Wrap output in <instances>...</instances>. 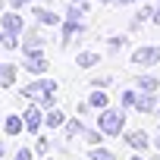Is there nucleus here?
Instances as JSON below:
<instances>
[{
  "mask_svg": "<svg viewBox=\"0 0 160 160\" xmlns=\"http://www.w3.org/2000/svg\"><path fill=\"white\" fill-rule=\"evenodd\" d=\"M0 157H3V144H0Z\"/></svg>",
  "mask_w": 160,
  "mask_h": 160,
  "instance_id": "nucleus-32",
  "label": "nucleus"
},
{
  "mask_svg": "<svg viewBox=\"0 0 160 160\" xmlns=\"http://www.w3.org/2000/svg\"><path fill=\"white\" fill-rule=\"evenodd\" d=\"M53 91H57V82H53V78H38V82H32L22 94H25L28 101H38V104H41V101H44L47 94H53Z\"/></svg>",
  "mask_w": 160,
  "mask_h": 160,
  "instance_id": "nucleus-2",
  "label": "nucleus"
},
{
  "mask_svg": "<svg viewBox=\"0 0 160 160\" xmlns=\"http://www.w3.org/2000/svg\"><path fill=\"white\" fill-rule=\"evenodd\" d=\"M25 69H28V72H35V75H44V72H47V60H44V53L25 57Z\"/></svg>",
  "mask_w": 160,
  "mask_h": 160,
  "instance_id": "nucleus-7",
  "label": "nucleus"
},
{
  "mask_svg": "<svg viewBox=\"0 0 160 160\" xmlns=\"http://www.w3.org/2000/svg\"><path fill=\"white\" fill-rule=\"evenodd\" d=\"M122 44H126V38H110V41H107V47H110L113 53H116V50H122Z\"/></svg>",
  "mask_w": 160,
  "mask_h": 160,
  "instance_id": "nucleus-22",
  "label": "nucleus"
},
{
  "mask_svg": "<svg viewBox=\"0 0 160 160\" xmlns=\"http://www.w3.org/2000/svg\"><path fill=\"white\" fill-rule=\"evenodd\" d=\"M50 151V141L44 138V135H38V141H35V154H47Z\"/></svg>",
  "mask_w": 160,
  "mask_h": 160,
  "instance_id": "nucleus-20",
  "label": "nucleus"
},
{
  "mask_svg": "<svg viewBox=\"0 0 160 160\" xmlns=\"http://www.w3.org/2000/svg\"><path fill=\"white\" fill-rule=\"evenodd\" d=\"M135 110H138V113H154V110H157V94H154V91H141L138 101H135Z\"/></svg>",
  "mask_w": 160,
  "mask_h": 160,
  "instance_id": "nucleus-6",
  "label": "nucleus"
},
{
  "mask_svg": "<svg viewBox=\"0 0 160 160\" xmlns=\"http://www.w3.org/2000/svg\"><path fill=\"white\" fill-rule=\"evenodd\" d=\"M16 82V63H0V85L10 88Z\"/></svg>",
  "mask_w": 160,
  "mask_h": 160,
  "instance_id": "nucleus-8",
  "label": "nucleus"
},
{
  "mask_svg": "<svg viewBox=\"0 0 160 160\" xmlns=\"http://www.w3.org/2000/svg\"><path fill=\"white\" fill-rule=\"evenodd\" d=\"M135 85H138V91H157V85H160V82H157L154 75H141Z\"/></svg>",
  "mask_w": 160,
  "mask_h": 160,
  "instance_id": "nucleus-15",
  "label": "nucleus"
},
{
  "mask_svg": "<svg viewBox=\"0 0 160 160\" xmlns=\"http://www.w3.org/2000/svg\"><path fill=\"white\" fill-rule=\"evenodd\" d=\"M94 85H98V88H107V85H110V75H98Z\"/></svg>",
  "mask_w": 160,
  "mask_h": 160,
  "instance_id": "nucleus-24",
  "label": "nucleus"
},
{
  "mask_svg": "<svg viewBox=\"0 0 160 160\" xmlns=\"http://www.w3.org/2000/svg\"><path fill=\"white\" fill-rule=\"evenodd\" d=\"M101 135H104V132H101V129H85V132H82V138H85V141H91V144H94V148H98V144H101Z\"/></svg>",
  "mask_w": 160,
  "mask_h": 160,
  "instance_id": "nucleus-17",
  "label": "nucleus"
},
{
  "mask_svg": "<svg viewBox=\"0 0 160 160\" xmlns=\"http://www.w3.org/2000/svg\"><path fill=\"white\" fill-rule=\"evenodd\" d=\"M35 16H38V22H44V25H57V22H60V16H57V13H50V10H41V7L35 10Z\"/></svg>",
  "mask_w": 160,
  "mask_h": 160,
  "instance_id": "nucleus-13",
  "label": "nucleus"
},
{
  "mask_svg": "<svg viewBox=\"0 0 160 160\" xmlns=\"http://www.w3.org/2000/svg\"><path fill=\"white\" fill-rule=\"evenodd\" d=\"M53 104H57V94H47V98L41 101V107H44V110H53Z\"/></svg>",
  "mask_w": 160,
  "mask_h": 160,
  "instance_id": "nucleus-23",
  "label": "nucleus"
},
{
  "mask_svg": "<svg viewBox=\"0 0 160 160\" xmlns=\"http://www.w3.org/2000/svg\"><path fill=\"white\" fill-rule=\"evenodd\" d=\"M88 104H91L94 110H107V104H110V101H107V94H104V91H91Z\"/></svg>",
  "mask_w": 160,
  "mask_h": 160,
  "instance_id": "nucleus-14",
  "label": "nucleus"
},
{
  "mask_svg": "<svg viewBox=\"0 0 160 160\" xmlns=\"http://www.w3.org/2000/svg\"><path fill=\"white\" fill-rule=\"evenodd\" d=\"M16 160H32V151H25V148H22V151H16Z\"/></svg>",
  "mask_w": 160,
  "mask_h": 160,
  "instance_id": "nucleus-25",
  "label": "nucleus"
},
{
  "mask_svg": "<svg viewBox=\"0 0 160 160\" xmlns=\"http://www.w3.org/2000/svg\"><path fill=\"white\" fill-rule=\"evenodd\" d=\"M3 129H7V135H19V132L25 129V116H10Z\"/></svg>",
  "mask_w": 160,
  "mask_h": 160,
  "instance_id": "nucleus-12",
  "label": "nucleus"
},
{
  "mask_svg": "<svg viewBox=\"0 0 160 160\" xmlns=\"http://www.w3.org/2000/svg\"><path fill=\"white\" fill-rule=\"evenodd\" d=\"M101 3H107V0H101Z\"/></svg>",
  "mask_w": 160,
  "mask_h": 160,
  "instance_id": "nucleus-34",
  "label": "nucleus"
},
{
  "mask_svg": "<svg viewBox=\"0 0 160 160\" xmlns=\"http://www.w3.org/2000/svg\"><path fill=\"white\" fill-rule=\"evenodd\" d=\"M10 3H13V7L19 10V7H25V3H28V0H10Z\"/></svg>",
  "mask_w": 160,
  "mask_h": 160,
  "instance_id": "nucleus-26",
  "label": "nucleus"
},
{
  "mask_svg": "<svg viewBox=\"0 0 160 160\" xmlns=\"http://www.w3.org/2000/svg\"><path fill=\"white\" fill-rule=\"evenodd\" d=\"M44 107L38 104V107H28L22 116H25V129L32 132V135H41V122H44V113H41Z\"/></svg>",
  "mask_w": 160,
  "mask_h": 160,
  "instance_id": "nucleus-3",
  "label": "nucleus"
},
{
  "mask_svg": "<svg viewBox=\"0 0 160 160\" xmlns=\"http://www.w3.org/2000/svg\"><path fill=\"white\" fill-rule=\"evenodd\" d=\"M157 60H160V47H138L132 53V63L135 66H154Z\"/></svg>",
  "mask_w": 160,
  "mask_h": 160,
  "instance_id": "nucleus-4",
  "label": "nucleus"
},
{
  "mask_svg": "<svg viewBox=\"0 0 160 160\" xmlns=\"http://www.w3.org/2000/svg\"><path fill=\"white\" fill-rule=\"evenodd\" d=\"M91 160H116V154L107 151V148H94V151H91Z\"/></svg>",
  "mask_w": 160,
  "mask_h": 160,
  "instance_id": "nucleus-18",
  "label": "nucleus"
},
{
  "mask_svg": "<svg viewBox=\"0 0 160 160\" xmlns=\"http://www.w3.org/2000/svg\"><path fill=\"white\" fill-rule=\"evenodd\" d=\"M126 144H129L132 151H148V144H151V138H148V132H141V129H135V132H126Z\"/></svg>",
  "mask_w": 160,
  "mask_h": 160,
  "instance_id": "nucleus-5",
  "label": "nucleus"
},
{
  "mask_svg": "<svg viewBox=\"0 0 160 160\" xmlns=\"http://www.w3.org/2000/svg\"><path fill=\"white\" fill-rule=\"evenodd\" d=\"M154 144H157V151H160V132H157V138H154Z\"/></svg>",
  "mask_w": 160,
  "mask_h": 160,
  "instance_id": "nucleus-28",
  "label": "nucleus"
},
{
  "mask_svg": "<svg viewBox=\"0 0 160 160\" xmlns=\"http://www.w3.org/2000/svg\"><path fill=\"white\" fill-rule=\"evenodd\" d=\"M98 126H101V132H104V135H119V132L126 129V110H113V107L101 110Z\"/></svg>",
  "mask_w": 160,
  "mask_h": 160,
  "instance_id": "nucleus-1",
  "label": "nucleus"
},
{
  "mask_svg": "<svg viewBox=\"0 0 160 160\" xmlns=\"http://www.w3.org/2000/svg\"><path fill=\"white\" fill-rule=\"evenodd\" d=\"M0 44H3L7 50H13V47H16V35H13V32H3V35H0Z\"/></svg>",
  "mask_w": 160,
  "mask_h": 160,
  "instance_id": "nucleus-19",
  "label": "nucleus"
},
{
  "mask_svg": "<svg viewBox=\"0 0 160 160\" xmlns=\"http://www.w3.org/2000/svg\"><path fill=\"white\" fill-rule=\"evenodd\" d=\"M75 63L82 66V69H91V66H98V63H101V57H98V53H91V50H82Z\"/></svg>",
  "mask_w": 160,
  "mask_h": 160,
  "instance_id": "nucleus-11",
  "label": "nucleus"
},
{
  "mask_svg": "<svg viewBox=\"0 0 160 160\" xmlns=\"http://www.w3.org/2000/svg\"><path fill=\"white\" fill-rule=\"evenodd\" d=\"M3 32H13V35H19V32H22V16H16V13H7V16H3Z\"/></svg>",
  "mask_w": 160,
  "mask_h": 160,
  "instance_id": "nucleus-10",
  "label": "nucleus"
},
{
  "mask_svg": "<svg viewBox=\"0 0 160 160\" xmlns=\"http://www.w3.org/2000/svg\"><path fill=\"white\" fill-rule=\"evenodd\" d=\"M151 19H154V22H157V25H160V7H157V10H154V16H151Z\"/></svg>",
  "mask_w": 160,
  "mask_h": 160,
  "instance_id": "nucleus-27",
  "label": "nucleus"
},
{
  "mask_svg": "<svg viewBox=\"0 0 160 160\" xmlns=\"http://www.w3.org/2000/svg\"><path fill=\"white\" fill-rule=\"evenodd\" d=\"M135 101H138L135 91H122V107H135Z\"/></svg>",
  "mask_w": 160,
  "mask_h": 160,
  "instance_id": "nucleus-21",
  "label": "nucleus"
},
{
  "mask_svg": "<svg viewBox=\"0 0 160 160\" xmlns=\"http://www.w3.org/2000/svg\"><path fill=\"white\" fill-rule=\"evenodd\" d=\"M82 132H85L82 119H69V122H66V138H75V135H82Z\"/></svg>",
  "mask_w": 160,
  "mask_h": 160,
  "instance_id": "nucleus-16",
  "label": "nucleus"
},
{
  "mask_svg": "<svg viewBox=\"0 0 160 160\" xmlns=\"http://www.w3.org/2000/svg\"><path fill=\"white\" fill-rule=\"evenodd\" d=\"M63 122H66V113H63V110H57V107H53V110H44V126L60 129Z\"/></svg>",
  "mask_w": 160,
  "mask_h": 160,
  "instance_id": "nucleus-9",
  "label": "nucleus"
},
{
  "mask_svg": "<svg viewBox=\"0 0 160 160\" xmlns=\"http://www.w3.org/2000/svg\"><path fill=\"white\" fill-rule=\"evenodd\" d=\"M151 160H160V154H154V157H151Z\"/></svg>",
  "mask_w": 160,
  "mask_h": 160,
  "instance_id": "nucleus-31",
  "label": "nucleus"
},
{
  "mask_svg": "<svg viewBox=\"0 0 160 160\" xmlns=\"http://www.w3.org/2000/svg\"><path fill=\"white\" fill-rule=\"evenodd\" d=\"M132 160H144V157H141V154H135V157H132Z\"/></svg>",
  "mask_w": 160,
  "mask_h": 160,
  "instance_id": "nucleus-29",
  "label": "nucleus"
},
{
  "mask_svg": "<svg viewBox=\"0 0 160 160\" xmlns=\"http://www.w3.org/2000/svg\"><path fill=\"white\" fill-rule=\"evenodd\" d=\"M116 3H132V0H116Z\"/></svg>",
  "mask_w": 160,
  "mask_h": 160,
  "instance_id": "nucleus-30",
  "label": "nucleus"
},
{
  "mask_svg": "<svg viewBox=\"0 0 160 160\" xmlns=\"http://www.w3.org/2000/svg\"><path fill=\"white\" fill-rule=\"evenodd\" d=\"M75 3H82V0H75Z\"/></svg>",
  "mask_w": 160,
  "mask_h": 160,
  "instance_id": "nucleus-33",
  "label": "nucleus"
}]
</instances>
